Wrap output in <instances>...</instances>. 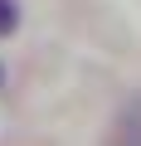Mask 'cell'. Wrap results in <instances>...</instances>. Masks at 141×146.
Here are the masks:
<instances>
[{
  "instance_id": "1",
  "label": "cell",
  "mask_w": 141,
  "mask_h": 146,
  "mask_svg": "<svg viewBox=\"0 0 141 146\" xmlns=\"http://www.w3.org/2000/svg\"><path fill=\"white\" fill-rule=\"evenodd\" d=\"M107 146H141V93H136V98H126V107L112 117Z\"/></svg>"
},
{
  "instance_id": "2",
  "label": "cell",
  "mask_w": 141,
  "mask_h": 146,
  "mask_svg": "<svg viewBox=\"0 0 141 146\" xmlns=\"http://www.w3.org/2000/svg\"><path fill=\"white\" fill-rule=\"evenodd\" d=\"M15 25H20V5L15 0H0V39L15 34Z\"/></svg>"
},
{
  "instance_id": "3",
  "label": "cell",
  "mask_w": 141,
  "mask_h": 146,
  "mask_svg": "<svg viewBox=\"0 0 141 146\" xmlns=\"http://www.w3.org/2000/svg\"><path fill=\"white\" fill-rule=\"evenodd\" d=\"M0 83H5V68H0Z\"/></svg>"
}]
</instances>
